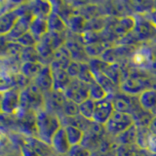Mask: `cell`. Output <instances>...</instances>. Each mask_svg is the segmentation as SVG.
Wrapping results in <instances>:
<instances>
[{
	"instance_id": "1",
	"label": "cell",
	"mask_w": 156,
	"mask_h": 156,
	"mask_svg": "<svg viewBox=\"0 0 156 156\" xmlns=\"http://www.w3.org/2000/svg\"><path fill=\"white\" fill-rule=\"evenodd\" d=\"M62 122L58 115L45 109L36 112V136L43 143L50 145L53 136L60 130Z\"/></svg>"
},
{
	"instance_id": "2",
	"label": "cell",
	"mask_w": 156,
	"mask_h": 156,
	"mask_svg": "<svg viewBox=\"0 0 156 156\" xmlns=\"http://www.w3.org/2000/svg\"><path fill=\"white\" fill-rule=\"evenodd\" d=\"M135 27L130 32L136 43L147 42L156 37V27L150 21L146 14L136 13L134 15Z\"/></svg>"
},
{
	"instance_id": "3",
	"label": "cell",
	"mask_w": 156,
	"mask_h": 156,
	"mask_svg": "<svg viewBox=\"0 0 156 156\" xmlns=\"http://www.w3.org/2000/svg\"><path fill=\"white\" fill-rule=\"evenodd\" d=\"M38 112L44 109V94L31 82L21 91V107Z\"/></svg>"
},
{
	"instance_id": "4",
	"label": "cell",
	"mask_w": 156,
	"mask_h": 156,
	"mask_svg": "<svg viewBox=\"0 0 156 156\" xmlns=\"http://www.w3.org/2000/svg\"><path fill=\"white\" fill-rule=\"evenodd\" d=\"M133 125L134 119L132 115L114 111L113 114L110 116V118L104 125V127L106 135L110 136V138L114 139L115 136L123 133L124 131L129 129Z\"/></svg>"
},
{
	"instance_id": "5",
	"label": "cell",
	"mask_w": 156,
	"mask_h": 156,
	"mask_svg": "<svg viewBox=\"0 0 156 156\" xmlns=\"http://www.w3.org/2000/svg\"><path fill=\"white\" fill-rule=\"evenodd\" d=\"M147 89H150L149 79L136 73H129V75L119 85L120 92L130 96H139Z\"/></svg>"
},
{
	"instance_id": "6",
	"label": "cell",
	"mask_w": 156,
	"mask_h": 156,
	"mask_svg": "<svg viewBox=\"0 0 156 156\" xmlns=\"http://www.w3.org/2000/svg\"><path fill=\"white\" fill-rule=\"evenodd\" d=\"M154 52L146 44L136 47L129 57V62L136 69L150 70L152 68Z\"/></svg>"
},
{
	"instance_id": "7",
	"label": "cell",
	"mask_w": 156,
	"mask_h": 156,
	"mask_svg": "<svg viewBox=\"0 0 156 156\" xmlns=\"http://www.w3.org/2000/svg\"><path fill=\"white\" fill-rule=\"evenodd\" d=\"M109 97L111 98L115 111L133 116L140 109H141V107L139 105L138 96H130L119 91L118 93Z\"/></svg>"
},
{
	"instance_id": "8",
	"label": "cell",
	"mask_w": 156,
	"mask_h": 156,
	"mask_svg": "<svg viewBox=\"0 0 156 156\" xmlns=\"http://www.w3.org/2000/svg\"><path fill=\"white\" fill-rule=\"evenodd\" d=\"M21 107V90L17 87L2 92L1 113L5 115H16Z\"/></svg>"
},
{
	"instance_id": "9",
	"label": "cell",
	"mask_w": 156,
	"mask_h": 156,
	"mask_svg": "<svg viewBox=\"0 0 156 156\" xmlns=\"http://www.w3.org/2000/svg\"><path fill=\"white\" fill-rule=\"evenodd\" d=\"M15 116L18 128L26 136H36V112L20 108Z\"/></svg>"
},
{
	"instance_id": "10",
	"label": "cell",
	"mask_w": 156,
	"mask_h": 156,
	"mask_svg": "<svg viewBox=\"0 0 156 156\" xmlns=\"http://www.w3.org/2000/svg\"><path fill=\"white\" fill-rule=\"evenodd\" d=\"M63 94L67 100H70L79 105L82 101L89 99V84L77 78H72Z\"/></svg>"
},
{
	"instance_id": "11",
	"label": "cell",
	"mask_w": 156,
	"mask_h": 156,
	"mask_svg": "<svg viewBox=\"0 0 156 156\" xmlns=\"http://www.w3.org/2000/svg\"><path fill=\"white\" fill-rule=\"evenodd\" d=\"M23 3H22L18 8L12 10V11L0 15V35L1 36L8 35L20 16H22L23 14L28 11L27 3H24V7H23Z\"/></svg>"
},
{
	"instance_id": "12",
	"label": "cell",
	"mask_w": 156,
	"mask_h": 156,
	"mask_svg": "<svg viewBox=\"0 0 156 156\" xmlns=\"http://www.w3.org/2000/svg\"><path fill=\"white\" fill-rule=\"evenodd\" d=\"M114 106L112 104L111 98L107 96L105 99L95 101V110L93 115V122L104 126L110 116L114 112Z\"/></svg>"
},
{
	"instance_id": "13",
	"label": "cell",
	"mask_w": 156,
	"mask_h": 156,
	"mask_svg": "<svg viewBox=\"0 0 156 156\" xmlns=\"http://www.w3.org/2000/svg\"><path fill=\"white\" fill-rule=\"evenodd\" d=\"M66 100V98L63 92L52 90L47 94H44V109L61 117L62 105Z\"/></svg>"
},
{
	"instance_id": "14",
	"label": "cell",
	"mask_w": 156,
	"mask_h": 156,
	"mask_svg": "<svg viewBox=\"0 0 156 156\" xmlns=\"http://www.w3.org/2000/svg\"><path fill=\"white\" fill-rule=\"evenodd\" d=\"M29 9V8H28ZM33 18V15L30 13V11H27V13L23 14L20 16L18 21L15 23L12 30L9 32L7 38L9 41H17L18 39L23 36L24 33H27L29 30V26H30L31 20Z\"/></svg>"
},
{
	"instance_id": "15",
	"label": "cell",
	"mask_w": 156,
	"mask_h": 156,
	"mask_svg": "<svg viewBox=\"0 0 156 156\" xmlns=\"http://www.w3.org/2000/svg\"><path fill=\"white\" fill-rule=\"evenodd\" d=\"M135 27V18L132 15L121 18H114V23L112 24L111 30L113 35L121 39L127 34L133 31ZM109 31V32H110Z\"/></svg>"
},
{
	"instance_id": "16",
	"label": "cell",
	"mask_w": 156,
	"mask_h": 156,
	"mask_svg": "<svg viewBox=\"0 0 156 156\" xmlns=\"http://www.w3.org/2000/svg\"><path fill=\"white\" fill-rule=\"evenodd\" d=\"M43 94L51 92L54 88L53 84V75H52V69L49 65H45L39 72V74L34 78V80L31 81Z\"/></svg>"
},
{
	"instance_id": "17",
	"label": "cell",
	"mask_w": 156,
	"mask_h": 156,
	"mask_svg": "<svg viewBox=\"0 0 156 156\" xmlns=\"http://www.w3.org/2000/svg\"><path fill=\"white\" fill-rule=\"evenodd\" d=\"M50 146L52 147L54 153L66 155L68 150L70 149V144L68 143V140L66 138V134L65 128L62 126L60 130L53 136L51 140Z\"/></svg>"
},
{
	"instance_id": "18",
	"label": "cell",
	"mask_w": 156,
	"mask_h": 156,
	"mask_svg": "<svg viewBox=\"0 0 156 156\" xmlns=\"http://www.w3.org/2000/svg\"><path fill=\"white\" fill-rule=\"evenodd\" d=\"M140 106L145 111L156 115V89L150 88L138 96Z\"/></svg>"
},
{
	"instance_id": "19",
	"label": "cell",
	"mask_w": 156,
	"mask_h": 156,
	"mask_svg": "<svg viewBox=\"0 0 156 156\" xmlns=\"http://www.w3.org/2000/svg\"><path fill=\"white\" fill-rule=\"evenodd\" d=\"M52 75H53V84L54 88L53 90L65 92L66 87L70 83L72 78L67 74L66 69L62 68H52Z\"/></svg>"
},
{
	"instance_id": "20",
	"label": "cell",
	"mask_w": 156,
	"mask_h": 156,
	"mask_svg": "<svg viewBox=\"0 0 156 156\" xmlns=\"http://www.w3.org/2000/svg\"><path fill=\"white\" fill-rule=\"evenodd\" d=\"M29 11L33 17H42L47 19L53 12V3L48 1H35L27 3Z\"/></svg>"
},
{
	"instance_id": "21",
	"label": "cell",
	"mask_w": 156,
	"mask_h": 156,
	"mask_svg": "<svg viewBox=\"0 0 156 156\" xmlns=\"http://www.w3.org/2000/svg\"><path fill=\"white\" fill-rule=\"evenodd\" d=\"M29 32L36 38V40L40 39L48 33V23L47 19L42 17H33L29 26Z\"/></svg>"
},
{
	"instance_id": "22",
	"label": "cell",
	"mask_w": 156,
	"mask_h": 156,
	"mask_svg": "<svg viewBox=\"0 0 156 156\" xmlns=\"http://www.w3.org/2000/svg\"><path fill=\"white\" fill-rule=\"evenodd\" d=\"M47 23H48V32L65 33L67 30L66 23L63 21V19L60 15L54 11L47 18Z\"/></svg>"
},
{
	"instance_id": "23",
	"label": "cell",
	"mask_w": 156,
	"mask_h": 156,
	"mask_svg": "<svg viewBox=\"0 0 156 156\" xmlns=\"http://www.w3.org/2000/svg\"><path fill=\"white\" fill-rule=\"evenodd\" d=\"M45 65H43L40 62H23L20 66L19 72L23 74L24 77H27L28 80L33 81L39 72L41 71L43 66Z\"/></svg>"
},
{
	"instance_id": "24",
	"label": "cell",
	"mask_w": 156,
	"mask_h": 156,
	"mask_svg": "<svg viewBox=\"0 0 156 156\" xmlns=\"http://www.w3.org/2000/svg\"><path fill=\"white\" fill-rule=\"evenodd\" d=\"M93 76H94L95 81L98 83L99 85L102 87V89L105 91L107 96H112L118 93L119 87L117 86L115 83L112 82L108 77H107L104 72H96L93 73Z\"/></svg>"
},
{
	"instance_id": "25",
	"label": "cell",
	"mask_w": 156,
	"mask_h": 156,
	"mask_svg": "<svg viewBox=\"0 0 156 156\" xmlns=\"http://www.w3.org/2000/svg\"><path fill=\"white\" fill-rule=\"evenodd\" d=\"M111 46L113 45H111V43H109L108 41H100L85 45V52L89 58H101L102 54Z\"/></svg>"
},
{
	"instance_id": "26",
	"label": "cell",
	"mask_w": 156,
	"mask_h": 156,
	"mask_svg": "<svg viewBox=\"0 0 156 156\" xmlns=\"http://www.w3.org/2000/svg\"><path fill=\"white\" fill-rule=\"evenodd\" d=\"M136 133H138V128L133 125L129 129L124 131L117 136L113 139L115 144H136Z\"/></svg>"
},
{
	"instance_id": "27",
	"label": "cell",
	"mask_w": 156,
	"mask_h": 156,
	"mask_svg": "<svg viewBox=\"0 0 156 156\" xmlns=\"http://www.w3.org/2000/svg\"><path fill=\"white\" fill-rule=\"evenodd\" d=\"M62 127L65 128L66 138L68 140V143H69L70 146L81 144L83 138H84V132L76 128V127L69 126V125L62 126Z\"/></svg>"
},
{
	"instance_id": "28",
	"label": "cell",
	"mask_w": 156,
	"mask_h": 156,
	"mask_svg": "<svg viewBox=\"0 0 156 156\" xmlns=\"http://www.w3.org/2000/svg\"><path fill=\"white\" fill-rule=\"evenodd\" d=\"M78 105H79V115H81L83 118L92 121L95 110V101L91 99H87Z\"/></svg>"
},
{
	"instance_id": "29",
	"label": "cell",
	"mask_w": 156,
	"mask_h": 156,
	"mask_svg": "<svg viewBox=\"0 0 156 156\" xmlns=\"http://www.w3.org/2000/svg\"><path fill=\"white\" fill-rule=\"evenodd\" d=\"M107 97L105 91L102 89V87L99 85L96 81L92 82L89 84V99L93 100L94 101H101Z\"/></svg>"
},
{
	"instance_id": "30",
	"label": "cell",
	"mask_w": 156,
	"mask_h": 156,
	"mask_svg": "<svg viewBox=\"0 0 156 156\" xmlns=\"http://www.w3.org/2000/svg\"><path fill=\"white\" fill-rule=\"evenodd\" d=\"M20 62H21V63L31 62H40V57H39L35 47L23 48V52L21 54V58H20Z\"/></svg>"
},
{
	"instance_id": "31",
	"label": "cell",
	"mask_w": 156,
	"mask_h": 156,
	"mask_svg": "<svg viewBox=\"0 0 156 156\" xmlns=\"http://www.w3.org/2000/svg\"><path fill=\"white\" fill-rule=\"evenodd\" d=\"M77 115H79V105L76 102L66 99L62 105L61 117H73Z\"/></svg>"
},
{
	"instance_id": "32",
	"label": "cell",
	"mask_w": 156,
	"mask_h": 156,
	"mask_svg": "<svg viewBox=\"0 0 156 156\" xmlns=\"http://www.w3.org/2000/svg\"><path fill=\"white\" fill-rule=\"evenodd\" d=\"M140 147L136 144H116L115 156H134Z\"/></svg>"
},
{
	"instance_id": "33",
	"label": "cell",
	"mask_w": 156,
	"mask_h": 156,
	"mask_svg": "<svg viewBox=\"0 0 156 156\" xmlns=\"http://www.w3.org/2000/svg\"><path fill=\"white\" fill-rule=\"evenodd\" d=\"M151 136V132L147 128H138V133H136V144L140 148L146 149L149 136Z\"/></svg>"
},
{
	"instance_id": "34",
	"label": "cell",
	"mask_w": 156,
	"mask_h": 156,
	"mask_svg": "<svg viewBox=\"0 0 156 156\" xmlns=\"http://www.w3.org/2000/svg\"><path fill=\"white\" fill-rule=\"evenodd\" d=\"M23 47L20 45L19 43L16 41H10L8 44V48H7V53H6V57L9 60H19L21 58V54L23 52ZM4 60V58H3Z\"/></svg>"
},
{
	"instance_id": "35",
	"label": "cell",
	"mask_w": 156,
	"mask_h": 156,
	"mask_svg": "<svg viewBox=\"0 0 156 156\" xmlns=\"http://www.w3.org/2000/svg\"><path fill=\"white\" fill-rule=\"evenodd\" d=\"M77 79H79L83 82L87 83V84H91L92 82H94V76H93V73L89 67L88 62H82L81 63V68H80V72L79 75H78Z\"/></svg>"
},
{
	"instance_id": "36",
	"label": "cell",
	"mask_w": 156,
	"mask_h": 156,
	"mask_svg": "<svg viewBox=\"0 0 156 156\" xmlns=\"http://www.w3.org/2000/svg\"><path fill=\"white\" fill-rule=\"evenodd\" d=\"M16 42L19 43L23 48H29V47H35L37 40L30 32L27 31L23 36L20 37Z\"/></svg>"
},
{
	"instance_id": "37",
	"label": "cell",
	"mask_w": 156,
	"mask_h": 156,
	"mask_svg": "<svg viewBox=\"0 0 156 156\" xmlns=\"http://www.w3.org/2000/svg\"><path fill=\"white\" fill-rule=\"evenodd\" d=\"M67 156H91V151L87 149L84 145L77 144L70 146V149L68 150L66 154Z\"/></svg>"
},
{
	"instance_id": "38",
	"label": "cell",
	"mask_w": 156,
	"mask_h": 156,
	"mask_svg": "<svg viewBox=\"0 0 156 156\" xmlns=\"http://www.w3.org/2000/svg\"><path fill=\"white\" fill-rule=\"evenodd\" d=\"M81 63L79 62H75V61H71L70 63L66 67V72L67 74L70 76V78H77L79 75L80 72V68H81Z\"/></svg>"
},
{
	"instance_id": "39",
	"label": "cell",
	"mask_w": 156,
	"mask_h": 156,
	"mask_svg": "<svg viewBox=\"0 0 156 156\" xmlns=\"http://www.w3.org/2000/svg\"><path fill=\"white\" fill-rule=\"evenodd\" d=\"M20 153L22 156H42L41 154H39L36 152L33 148H31L27 144H26L23 140V143L21 144V148H20Z\"/></svg>"
},
{
	"instance_id": "40",
	"label": "cell",
	"mask_w": 156,
	"mask_h": 156,
	"mask_svg": "<svg viewBox=\"0 0 156 156\" xmlns=\"http://www.w3.org/2000/svg\"><path fill=\"white\" fill-rule=\"evenodd\" d=\"M9 40L7 36H1L0 35V58H5L6 57V53H7V48H8V44Z\"/></svg>"
},
{
	"instance_id": "41",
	"label": "cell",
	"mask_w": 156,
	"mask_h": 156,
	"mask_svg": "<svg viewBox=\"0 0 156 156\" xmlns=\"http://www.w3.org/2000/svg\"><path fill=\"white\" fill-rule=\"evenodd\" d=\"M146 149H147L150 153H154L156 154V135L151 134L149 136L147 146H146Z\"/></svg>"
},
{
	"instance_id": "42",
	"label": "cell",
	"mask_w": 156,
	"mask_h": 156,
	"mask_svg": "<svg viewBox=\"0 0 156 156\" xmlns=\"http://www.w3.org/2000/svg\"><path fill=\"white\" fill-rule=\"evenodd\" d=\"M145 14L147 15V17L149 18V20L152 22V23L156 27V5L150 10L148 13H145Z\"/></svg>"
},
{
	"instance_id": "43",
	"label": "cell",
	"mask_w": 156,
	"mask_h": 156,
	"mask_svg": "<svg viewBox=\"0 0 156 156\" xmlns=\"http://www.w3.org/2000/svg\"><path fill=\"white\" fill-rule=\"evenodd\" d=\"M134 156H150V152L147 149H144V148H139L138 151L135 153Z\"/></svg>"
},
{
	"instance_id": "44",
	"label": "cell",
	"mask_w": 156,
	"mask_h": 156,
	"mask_svg": "<svg viewBox=\"0 0 156 156\" xmlns=\"http://www.w3.org/2000/svg\"><path fill=\"white\" fill-rule=\"evenodd\" d=\"M148 129L150 130L151 134L156 135V115H154L153 119H152V121H151V123L148 127Z\"/></svg>"
},
{
	"instance_id": "45",
	"label": "cell",
	"mask_w": 156,
	"mask_h": 156,
	"mask_svg": "<svg viewBox=\"0 0 156 156\" xmlns=\"http://www.w3.org/2000/svg\"><path fill=\"white\" fill-rule=\"evenodd\" d=\"M1 100H2V93H0V114H1Z\"/></svg>"
},
{
	"instance_id": "46",
	"label": "cell",
	"mask_w": 156,
	"mask_h": 156,
	"mask_svg": "<svg viewBox=\"0 0 156 156\" xmlns=\"http://www.w3.org/2000/svg\"><path fill=\"white\" fill-rule=\"evenodd\" d=\"M51 156H67V155H62V154H57V153H53Z\"/></svg>"
},
{
	"instance_id": "47",
	"label": "cell",
	"mask_w": 156,
	"mask_h": 156,
	"mask_svg": "<svg viewBox=\"0 0 156 156\" xmlns=\"http://www.w3.org/2000/svg\"><path fill=\"white\" fill-rule=\"evenodd\" d=\"M2 62H3V60H2V58H0V72H1V66H2Z\"/></svg>"
},
{
	"instance_id": "48",
	"label": "cell",
	"mask_w": 156,
	"mask_h": 156,
	"mask_svg": "<svg viewBox=\"0 0 156 156\" xmlns=\"http://www.w3.org/2000/svg\"><path fill=\"white\" fill-rule=\"evenodd\" d=\"M9 156H22V155H21V153H20L19 155H17V154H16V155H9Z\"/></svg>"
},
{
	"instance_id": "49",
	"label": "cell",
	"mask_w": 156,
	"mask_h": 156,
	"mask_svg": "<svg viewBox=\"0 0 156 156\" xmlns=\"http://www.w3.org/2000/svg\"><path fill=\"white\" fill-rule=\"evenodd\" d=\"M150 156H156V154H154V153H150Z\"/></svg>"
}]
</instances>
